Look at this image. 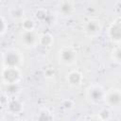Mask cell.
Here are the masks:
<instances>
[{"label": "cell", "mask_w": 121, "mask_h": 121, "mask_svg": "<svg viewBox=\"0 0 121 121\" xmlns=\"http://www.w3.org/2000/svg\"><path fill=\"white\" fill-rule=\"evenodd\" d=\"M3 67H20L25 60L23 53L15 48L8 49L2 54Z\"/></svg>", "instance_id": "cell-1"}, {"label": "cell", "mask_w": 121, "mask_h": 121, "mask_svg": "<svg viewBox=\"0 0 121 121\" xmlns=\"http://www.w3.org/2000/svg\"><path fill=\"white\" fill-rule=\"evenodd\" d=\"M0 78L5 85L15 84L20 82L22 78V73L19 67H2Z\"/></svg>", "instance_id": "cell-2"}, {"label": "cell", "mask_w": 121, "mask_h": 121, "mask_svg": "<svg viewBox=\"0 0 121 121\" xmlns=\"http://www.w3.org/2000/svg\"><path fill=\"white\" fill-rule=\"evenodd\" d=\"M58 60L59 61L65 66H72L77 62L78 53L76 49L72 46H62L58 51Z\"/></svg>", "instance_id": "cell-3"}, {"label": "cell", "mask_w": 121, "mask_h": 121, "mask_svg": "<svg viewBox=\"0 0 121 121\" xmlns=\"http://www.w3.org/2000/svg\"><path fill=\"white\" fill-rule=\"evenodd\" d=\"M105 95V90L99 84H92L90 85L85 92V95L87 100L92 104H99L103 101Z\"/></svg>", "instance_id": "cell-4"}, {"label": "cell", "mask_w": 121, "mask_h": 121, "mask_svg": "<svg viewBox=\"0 0 121 121\" xmlns=\"http://www.w3.org/2000/svg\"><path fill=\"white\" fill-rule=\"evenodd\" d=\"M83 33L88 37H96L102 31V24L99 19L90 18L83 23L82 26Z\"/></svg>", "instance_id": "cell-5"}, {"label": "cell", "mask_w": 121, "mask_h": 121, "mask_svg": "<svg viewBox=\"0 0 121 121\" xmlns=\"http://www.w3.org/2000/svg\"><path fill=\"white\" fill-rule=\"evenodd\" d=\"M103 101L108 108L119 109L121 105V91L119 88H111L105 91Z\"/></svg>", "instance_id": "cell-6"}, {"label": "cell", "mask_w": 121, "mask_h": 121, "mask_svg": "<svg viewBox=\"0 0 121 121\" xmlns=\"http://www.w3.org/2000/svg\"><path fill=\"white\" fill-rule=\"evenodd\" d=\"M18 39L20 44L25 48H33L39 44V35L35 30L33 31L21 30Z\"/></svg>", "instance_id": "cell-7"}, {"label": "cell", "mask_w": 121, "mask_h": 121, "mask_svg": "<svg viewBox=\"0 0 121 121\" xmlns=\"http://www.w3.org/2000/svg\"><path fill=\"white\" fill-rule=\"evenodd\" d=\"M56 9L59 15H60L63 18H68L74 14L76 10V4L74 1L70 0L60 1L56 5Z\"/></svg>", "instance_id": "cell-8"}, {"label": "cell", "mask_w": 121, "mask_h": 121, "mask_svg": "<svg viewBox=\"0 0 121 121\" xmlns=\"http://www.w3.org/2000/svg\"><path fill=\"white\" fill-rule=\"evenodd\" d=\"M108 37L112 43L119 44L121 40V21L119 16H117L109 26Z\"/></svg>", "instance_id": "cell-9"}, {"label": "cell", "mask_w": 121, "mask_h": 121, "mask_svg": "<svg viewBox=\"0 0 121 121\" xmlns=\"http://www.w3.org/2000/svg\"><path fill=\"white\" fill-rule=\"evenodd\" d=\"M66 81L72 87H78L83 82V76L78 70H72L66 75Z\"/></svg>", "instance_id": "cell-10"}, {"label": "cell", "mask_w": 121, "mask_h": 121, "mask_svg": "<svg viewBox=\"0 0 121 121\" xmlns=\"http://www.w3.org/2000/svg\"><path fill=\"white\" fill-rule=\"evenodd\" d=\"M8 110L12 114H20L24 111V104L16 97H11L7 103Z\"/></svg>", "instance_id": "cell-11"}, {"label": "cell", "mask_w": 121, "mask_h": 121, "mask_svg": "<svg viewBox=\"0 0 121 121\" xmlns=\"http://www.w3.org/2000/svg\"><path fill=\"white\" fill-rule=\"evenodd\" d=\"M9 17L14 21V22H19L21 23L26 17V10L23 7L21 6H14L9 9Z\"/></svg>", "instance_id": "cell-12"}, {"label": "cell", "mask_w": 121, "mask_h": 121, "mask_svg": "<svg viewBox=\"0 0 121 121\" xmlns=\"http://www.w3.org/2000/svg\"><path fill=\"white\" fill-rule=\"evenodd\" d=\"M35 121H54V115L48 109H41L36 113Z\"/></svg>", "instance_id": "cell-13"}, {"label": "cell", "mask_w": 121, "mask_h": 121, "mask_svg": "<svg viewBox=\"0 0 121 121\" xmlns=\"http://www.w3.org/2000/svg\"><path fill=\"white\" fill-rule=\"evenodd\" d=\"M54 43V37L51 33H43L39 36V44L44 47H50Z\"/></svg>", "instance_id": "cell-14"}, {"label": "cell", "mask_w": 121, "mask_h": 121, "mask_svg": "<svg viewBox=\"0 0 121 121\" xmlns=\"http://www.w3.org/2000/svg\"><path fill=\"white\" fill-rule=\"evenodd\" d=\"M4 91H5V95L7 96H15L17 95L20 91H21V87L19 83H15V84H7L4 87Z\"/></svg>", "instance_id": "cell-15"}, {"label": "cell", "mask_w": 121, "mask_h": 121, "mask_svg": "<svg viewBox=\"0 0 121 121\" xmlns=\"http://www.w3.org/2000/svg\"><path fill=\"white\" fill-rule=\"evenodd\" d=\"M21 26L22 30L26 31H33L36 28V21L33 18L30 17H26L22 22H21Z\"/></svg>", "instance_id": "cell-16"}, {"label": "cell", "mask_w": 121, "mask_h": 121, "mask_svg": "<svg viewBox=\"0 0 121 121\" xmlns=\"http://www.w3.org/2000/svg\"><path fill=\"white\" fill-rule=\"evenodd\" d=\"M96 116L100 121H109L112 118V111L108 107H103L98 111Z\"/></svg>", "instance_id": "cell-17"}, {"label": "cell", "mask_w": 121, "mask_h": 121, "mask_svg": "<svg viewBox=\"0 0 121 121\" xmlns=\"http://www.w3.org/2000/svg\"><path fill=\"white\" fill-rule=\"evenodd\" d=\"M112 59L116 63L120 62V60H121V50H120V45L119 44H116V46L112 49Z\"/></svg>", "instance_id": "cell-18"}, {"label": "cell", "mask_w": 121, "mask_h": 121, "mask_svg": "<svg viewBox=\"0 0 121 121\" xmlns=\"http://www.w3.org/2000/svg\"><path fill=\"white\" fill-rule=\"evenodd\" d=\"M35 17L38 20H40V21L45 20L46 17H47V11H46V9H37L35 11Z\"/></svg>", "instance_id": "cell-19"}, {"label": "cell", "mask_w": 121, "mask_h": 121, "mask_svg": "<svg viewBox=\"0 0 121 121\" xmlns=\"http://www.w3.org/2000/svg\"><path fill=\"white\" fill-rule=\"evenodd\" d=\"M7 29H8V23H7L6 19L2 15H0V36L4 35L7 31Z\"/></svg>", "instance_id": "cell-20"}, {"label": "cell", "mask_w": 121, "mask_h": 121, "mask_svg": "<svg viewBox=\"0 0 121 121\" xmlns=\"http://www.w3.org/2000/svg\"><path fill=\"white\" fill-rule=\"evenodd\" d=\"M62 107L66 110H70L74 107V102L70 99H67V100H64L63 103H62Z\"/></svg>", "instance_id": "cell-21"}, {"label": "cell", "mask_w": 121, "mask_h": 121, "mask_svg": "<svg viewBox=\"0 0 121 121\" xmlns=\"http://www.w3.org/2000/svg\"><path fill=\"white\" fill-rule=\"evenodd\" d=\"M45 75H46L47 77H54L55 72H54V70H53V71H52V70H47L46 73H45Z\"/></svg>", "instance_id": "cell-22"}, {"label": "cell", "mask_w": 121, "mask_h": 121, "mask_svg": "<svg viewBox=\"0 0 121 121\" xmlns=\"http://www.w3.org/2000/svg\"><path fill=\"white\" fill-rule=\"evenodd\" d=\"M87 121H100L99 119H98V117L96 116V115H95V116H92V117H90Z\"/></svg>", "instance_id": "cell-23"}, {"label": "cell", "mask_w": 121, "mask_h": 121, "mask_svg": "<svg viewBox=\"0 0 121 121\" xmlns=\"http://www.w3.org/2000/svg\"><path fill=\"white\" fill-rule=\"evenodd\" d=\"M3 67V57H2V54H0V67Z\"/></svg>", "instance_id": "cell-24"}, {"label": "cell", "mask_w": 121, "mask_h": 121, "mask_svg": "<svg viewBox=\"0 0 121 121\" xmlns=\"http://www.w3.org/2000/svg\"><path fill=\"white\" fill-rule=\"evenodd\" d=\"M20 121H23V120H20Z\"/></svg>", "instance_id": "cell-25"}]
</instances>
